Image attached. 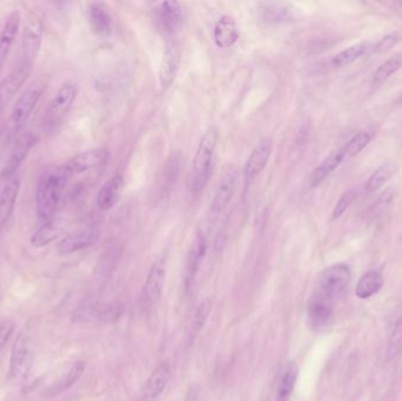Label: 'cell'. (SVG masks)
<instances>
[{
    "mask_svg": "<svg viewBox=\"0 0 402 401\" xmlns=\"http://www.w3.org/2000/svg\"><path fill=\"white\" fill-rule=\"evenodd\" d=\"M297 366L295 364H290L280 378L279 386L276 390V400L274 401H290L292 394H293L294 387L297 383Z\"/></svg>",
    "mask_w": 402,
    "mask_h": 401,
    "instance_id": "obj_32",
    "label": "cell"
},
{
    "mask_svg": "<svg viewBox=\"0 0 402 401\" xmlns=\"http://www.w3.org/2000/svg\"><path fill=\"white\" fill-rule=\"evenodd\" d=\"M107 159L109 151L106 148H91L69 158L62 166V170L67 176L85 173L87 171L102 166Z\"/></svg>",
    "mask_w": 402,
    "mask_h": 401,
    "instance_id": "obj_9",
    "label": "cell"
},
{
    "mask_svg": "<svg viewBox=\"0 0 402 401\" xmlns=\"http://www.w3.org/2000/svg\"><path fill=\"white\" fill-rule=\"evenodd\" d=\"M31 71L32 67L19 64V67L17 66L8 76L0 81V110L15 97V94L22 86V84L29 78Z\"/></svg>",
    "mask_w": 402,
    "mask_h": 401,
    "instance_id": "obj_19",
    "label": "cell"
},
{
    "mask_svg": "<svg viewBox=\"0 0 402 401\" xmlns=\"http://www.w3.org/2000/svg\"><path fill=\"white\" fill-rule=\"evenodd\" d=\"M402 40V31H395L389 33L387 36L382 37L377 44H373L372 53L370 55H381L384 52H388L393 47L396 46Z\"/></svg>",
    "mask_w": 402,
    "mask_h": 401,
    "instance_id": "obj_38",
    "label": "cell"
},
{
    "mask_svg": "<svg viewBox=\"0 0 402 401\" xmlns=\"http://www.w3.org/2000/svg\"><path fill=\"white\" fill-rule=\"evenodd\" d=\"M88 22L99 37H109L112 32V17L104 3H91L87 8Z\"/></svg>",
    "mask_w": 402,
    "mask_h": 401,
    "instance_id": "obj_25",
    "label": "cell"
},
{
    "mask_svg": "<svg viewBox=\"0 0 402 401\" xmlns=\"http://www.w3.org/2000/svg\"><path fill=\"white\" fill-rule=\"evenodd\" d=\"M32 365V345L29 333H19L12 346L10 359V372L12 378L18 381L25 380Z\"/></svg>",
    "mask_w": 402,
    "mask_h": 401,
    "instance_id": "obj_6",
    "label": "cell"
},
{
    "mask_svg": "<svg viewBox=\"0 0 402 401\" xmlns=\"http://www.w3.org/2000/svg\"><path fill=\"white\" fill-rule=\"evenodd\" d=\"M20 15L18 11H12L5 17L0 26V70L4 66L8 53L11 51L15 37L18 34Z\"/></svg>",
    "mask_w": 402,
    "mask_h": 401,
    "instance_id": "obj_16",
    "label": "cell"
},
{
    "mask_svg": "<svg viewBox=\"0 0 402 401\" xmlns=\"http://www.w3.org/2000/svg\"><path fill=\"white\" fill-rule=\"evenodd\" d=\"M354 199V193L353 191L344 192V195H341L340 199L337 200V203L334 206L333 212H332V219L337 221L339 218L344 216V212L349 209L351 203Z\"/></svg>",
    "mask_w": 402,
    "mask_h": 401,
    "instance_id": "obj_39",
    "label": "cell"
},
{
    "mask_svg": "<svg viewBox=\"0 0 402 401\" xmlns=\"http://www.w3.org/2000/svg\"><path fill=\"white\" fill-rule=\"evenodd\" d=\"M210 311H212V303L210 299H205L198 305V308H196L191 318L189 329H187L189 343H193L196 336H199L200 332L203 331L207 320L210 318Z\"/></svg>",
    "mask_w": 402,
    "mask_h": 401,
    "instance_id": "obj_30",
    "label": "cell"
},
{
    "mask_svg": "<svg viewBox=\"0 0 402 401\" xmlns=\"http://www.w3.org/2000/svg\"><path fill=\"white\" fill-rule=\"evenodd\" d=\"M394 173V164L387 162V163L380 165L377 170L374 171L373 173L370 174V177L367 180L366 186H365L367 193H374V192L379 191L393 177Z\"/></svg>",
    "mask_w": 402,
    "mask_h": 401,
    "instance_id": "obj_33",
    "label": "cell"
},
{
    "mask_svg": "<svg viewBox=\"0 0 402 401\" xmlns=\"http://www.w3.org/2000/svg\"><path fill=\"white\" fill-rule=\"evenodd\" d=\"M43 24L38 18H29L22 29L20 65L32 67L43 40Z\"/></svg>",
    "mask_w": 402,
    "mask_h": 401,
    "instance_id": "obj_8",
    "label": "cell"
},
{
    "mask_svg": "<svg viewBox=\"0 0 402 401\" xmlns=\"http://www.w3.org/2000/svg\"><path fill=\"white\" fill-rule=\"evenodd\" d=\"M119 315L118 308L111 305L86 303L76 308L73 313V320L76 322H107Z\"/></svg>",
    "mask_w": 402,
    "mask_h": 401,
    "instance_id": "obj_18",
    "label": "cell"
},
{
    "mask_svg": "<svg viewBox=\"0 0 402 401\" xmlns=\"http://www.w3.org/2000/svg\"><path fill=\"white\" fill-rule=\"evenodd\" d=\"M217 140H219V132L217 127L214 126L207 129L200 139L193 160V186L196 191H203L208 183Z\"/></svg>",
    "mask_w": 402,
    "mask_h": 401,
    "instance_id": "obj_2",
    "label": "cell"
},
{
    "mask_svg": "<svg viewBox=\"0 0 402 401\" xmlns=\"http://www.w3.org/2000/svg\"><path fill=\"white\" fill-rule=\"evenodd\" d=\"M39 138L32 131H27L25 133L20 134V137L15 140L11 153L8 156V162L3 167L0 177L4 180L15 177V173L20 169L26 158L29 157L33 147L38 144Z\"/></svg>",
    "mask_w": 402,
    "mask_h": 401,
    "instance_id": "obj_7",
    "label": "cell"
},
{
    "mask_svg": "<svg viewBox=\"0 0 402 401\" xmlns=\"http://www.w3.org/2000/svg\"><path fill=\"white\" fill-rule=\"evenodd\" d=\"M236 180H238V170L236 167L231 165L221 176L214 192L213 199L210 203V213L213 216L220 214L229 205L236 191Z\"/></svg>",
    "mask_w": 402,
    "mask_h": 401,
    "instance_id": "obj_12",
    "label": "cell"
},
{
    "mask_svg": "<svg viewBox=\"0 0 402 401\" xmlns=\"http://www.w3.org/2000/svg\"><path fill=\"white\" fill-rule=\"evenodd\" d=\"M98 235L93 230H83L66 235L58 242L57 249L60 254H71L87 249L97 242Z\"/></svg>",
    "mask_w": 402,
    "mask_h": 401,
    "instance_id": "obj_24",
    "label": "cell"
},
{
    "mask_svg": "<svg viewBox=\"0 0 402 401\" xmlns=\"http://www.w3.org/2000/svg\"><path fill=\"white\" fill-rule=\"evenodd\" d=\"M48 83L50 79L48 76L38 77L20 94L12 107L10 116V123L13 130H19L27 121L33 110L36 109V104L48 90Z\"/></svg>",
    "mask_w": 402,
    "mask_h": 401,
    "instance_id": "obj_3",
    "label": "cell"
},
{
    "mask_svg": "<svg viewBox=\"0 0 402 401\" xmlns=\"http://www.w3.org/2000/svg\"><path fill=\"white\" fill-rule=\"evenodd\" d=\"M239 29L236 19L231 15H222L214 26V43L219 48H229L239 39Z\"/></svg>",
    "mask_w": 402,
    "mask_h": 401,
    "instance_id": "obj_21",
    "label": "cell"
},
{
    "mask_svg": "<svg viewBox=\"0 0 402 401\" xmlns=\"http://www.w3.org/2000/svg\"><path fill=\"white\" fill-rule=\"evenodd\" d=\"M402 69V52H398L396 55H393L391 58L387 59L386 62L382 63L379 69L374 73L373 79H372V86L380 87L384 85L391 77L394 76L395 73L398 72Z\"/></svg>",
    "mask_w": 402,
    "mask_h": 401,
    "instance_id": "obj_31",
    "label": "cell"
},
{
    "mask_svg": "<svg viewBox=\"0 0 402 401\" xmlns=\"http://www.w3.org/2000/svg\"><path fill=\"white\" fill-rule=\"evenodd\" d=\"M78 94V86L76 83L67 81L62 84L52 97L48 111L45 114V125L48 129H55L72 109L74 100Z\"/></svg>",
    "mask_w": 402,
    "mask_h": 401,
    "instance_id": "obj_5",
    "label": "cell"
},
{
    "mask_svg": "<svg viewBox=\"0 0 402 401\" xmlns=\"http://www.w3.org/2000/svg\"><path fill=\"white\" fill-rule=\"evenodd\" d=\"M172 376V369L167 362H161L151 373L144 388V399L146 401H156L166 390Z\"/></svg>",
    "mask_w": 402,
    "mask_h": 401,
    "instance_id": "obj_20",
    "label": "cell"
},
{
    "mask_svg": "<svg viewBox=\"0 0 402 401\" xmlns=\"http://www.w3.org/2000/svg\"><path fill=\"white\" fill-rule=\"evenodd\" d=\"M372 48H373V43L360 41V43L347 47L344 51L339 52L337 55H334L330 63L334 67H344V66L351 65L359 59L370 55Z\"/></svg>",
    "mask_w": 402,
    "mask_h": 401,
    "instance_id": "obj_28",
    "label": "cell"
},
{
    "mask_svg": "<svg viewBox=\"0 0 402 401\" xmlns=\"http://www.w3.org/2000/svg\"><path fill=\"white\" fill-rule=\"evenodd\" d=\"M19 190H20L19 178L12 177L5 180L4 186L0 191V228L6 224V221L13 213L18 199Z\"/></svg>",
    "mask_w": 402,
    "mask_h": 401,
    "instance_id": "obj_23",
    "label": "cell"
},
{
    "mask_svg": "<svg viewBox=\"0 0 402 401\" xmlns=\"http://www.w3.org/2000/svg\"><path fill=\"white\" fill-rule=\"evenodd\" d=\"M207 252V238L203 233H198L196 238L193 240L189 254H187V261H186L185 270V287L189 289L196 280V275L199 272L201 264H203L205 256Z\"/></svg>",
    "mask_w": 402,
    "mask_h": 401,
    "instance_id": "obj_15",
    "label": "cell"
},
{
    "mask_svg": "<svg viewBox=\"0 0 402 401\" xmlns=\"http://www.w3.org/2000/svg\"><path fill=\"white\" fill-rule=\"evenodd\" d=\"M185 401H205V397H203V392L201 390V387L193 386L191 390H189V393L186 395Z\"/></svg>",
    "mask_w": 402,
    "mask_h": 401,
    "instance_id": "obj_41",
    "label": "cell"
},
{
    "mask_svg": "<svg viewBox=\"0 0 402 401\" xmlns=\"http://www.w3.org/2000/svg\"><path fill=\"white\" fill-rule=\"evenodd\" d=\"M334 303L314 292L308 300L307 317L311 327L316 329H323L330 325L333 318Z\"/></svg>",
    "mask_w": 402,
    "mask_h": 401,
    "instance_id": "obj_13",
    "label": "cell"
},
{
    "mask_svg": "<svg viewBox=\"0 0 402 401\" xmlns=\"http://www.w3.org/2000/svg\"><path fill=\"white\" fill-rule=\"evenodd\" d=\"M64 224L58 219L45 221L31 237V245L34 249H41L50 245L62 235Z\"/></svg>",
    "mask_w": 402,
    "mask_h": 401,
    "instance_id": "obj_27",
    "label": "cell"
},
{
    "mask_svg": "<svg viewBox=\"0 0 402 401\" xmlns=\"http://www.w3.org/2000/svg\"><path fill=\"white\" fill-rule=\"evenodd\" d=\"M351 280V268L347 265H333L320 273L316 292L335 304L347 291Z\"/></svg>",
    "mask_w": 402,
    "mask_h": 401,
    "instance_id": "obj_4",
    "label": "cell"
},
{
    "mask_svg": "<svg viewBox=\"0 0 402 401\" xmlns=\"http://www.w3.org/2000/svg\"><path fill=\"white\" fill-rule=\"evenodd\" d=\"M262 8V19L267 22H285L292 17V10L287 4H264Z\"/></svg>",
    "mask_w": 402,
    "mask_h": 401,
    "instance_id": "obj_35",
    "label": "cell"
},
{
    "mask_svg": "<svg viewBox=\"0 0 402 401\" xmlns=\"http://www.w3.org/2000/svg\"><path fill=\"white\" fill-rule=\"evenodd\" d=\"M273 146L274 144L271 138H264L252 150L243 167V179L246 184L253 183L259 177V174L264 170L268 160L272 156Z\"/></svg>",
    "mask_w": 402,
    "mask_h": 401,
    "instance_id": "obj_10",
    "label": "cell"
},
{
    "mask_svg": "<svg viewBox=\"0 0 402 401\" xmlns=\"http://www.w3.org/2000/svg\"><path fill=\"white\" fill-rule=\"evenodd\" d=\"M121 188H123L121 174H114L112 178H109V180L102 185L97 195V206L99 210H111L119 200Z\"/></svg>",
    "mask_w": 402,
    "mask_h": 401,
    "instance_id": "obj_26",
    "label": "cell"
},
{
    "mask_svg": "<svg viewBox=\"0 0 402 401\" xmlns=\"http://www.w3.org/2000/svg\"><path fill=\"white\" fill-rule=\"evenodd\" d=\"M67 177L62 167L45 171L40 177L36 188V214L41 221H48L53 217L65 190Z\"/></svg>",
    "mask_w": 402,
    "mask_h": 401,
    "instance_id": "obj_1",
    "label": "cell"
},
{
    "mask_svg": "<svg viewBox=\"0 0 402 401\" xmlns=\"http://www.w3.org/2000/svg\"><path fill=\"white\" fill-rule=\"evenodd\" d=\"M402 352V315L395 322L387 347V359L395 360Z\"/></svg>",
    "mask_w": 402,
    "mask_h": 401,
    "instance_id": "obj_37",
    "label": "cell"
},
{
    "mask_svg": "<svg viewBox=\"0 0 402 401\" xmlns=\"http://www.w3.org/2000/svg\"><path fill=\"white\" fill-rule=\"evenodd\" d=\"M347 159L346 152H344V146L334 150L328 156L323 158V162L314 169L313 173H311V188H316L319 186L323 181L326 180L327 178L330 177V174L333 173L334 171L337 170V167L340 166L341 164L344 163V160Z\"/></svg>",
    "mask_w": 402,
    "mask_h": 401,
    "instance_id": "obj_22",
    "label": "cell"
},
{
    "mask_svg": "<svg viewBox=\"0 0 402 401\" xmlns=\"http://www.w3.org/2000/svg\"><path fill=\"white\" fill-rule=\"evenodd\" d=\"M0 134H1V129H0Z\"/></svg>",
    "mask_w": 402,
    "mask_h": 401,
    "instance_id": "obj_42",
    "label": "cell"
},
{
    "mask_svg": "<svg viewBox=\"0 0 402 401\" xmlns=\"http://www.w3.org/2000/svg\"><path fill=\"white\" fill-rule=\"evenodd\" d=\"M166 279V266L163 261H156L149 270L145 285L142 289V304L144 308H153L163 296Z\"/></svg>",
    "mask_w": 402,
    "mask_h": 401,
    "instance_id": "obj_11",
    "label": "cell"
},
{
    "mask_svg": "<svg viewBox=\"0 0 402 401\" xmlns=\"http://www.w3.org/2000/svg\"><path fill=\"white\" fill-rule=\"evenodd\" d=\"M182 52L177 44L168 43L163 52V60L159 69V85L161 91H166L172 86L180 66Z\"/></svg>",
    "mask_w": 402,
    "mask_h": 401,
    "instance_id": "obj_14",
    "label": "cell"
},
{
    "mask_svg": "<svg viewBox=\"0 0 402 401\" xmlns=\"http://www.w3.org/2000/svg\"><path fill=\"white\" fill-rule=\"evenodd\" d=\"M158 18L165 32L170 36L180 32L184 25V11L177 1H163L158 8Z\"/></svg>",
    "mask_w": 402,
    "mask_h": 401,
    "instance_id": "obj_17",
    "label": "cell"
},
{
    "mask_svg": "<svg viewBox=\"0 0 402 401\" xmlns=\"http://www.w3.org/2000/svg\"><path fill=\"white\" fill-rule=\"evenodd\" d=\"M384 285V278L380 272L368 271L360 277L355 287V296L359 299H368L377 294Z\"/></svg>",
    "mask_w": 402,
    "mask_h": 401,
    "instance_id": "obj_29",
    "label": "cell"
},
{
    "mask_svg": "<svg viewBox=\"0 0 402 401\" xmlns=\"http://www.w3.org/2000/svg\"><path fill=\"white\" fill-rule=\"evenodd\" d=\"M86 369V364L83 362H76L73 364L72 367L66 373V376H62L58 383H55L51 390L52 395L62 393L64 390H69V387L74 385L78 380L83 376Z\"/></svg>",
    "mask_w": 402,
    "mask_h": 401,
    "instance_id": "obj_34",
    "label": "cell"
},
{
    "mask_svg": "<svg viewBox=\"0 0 402 401\" xmlns=\"http://www.w3.org/2000/svg\"><path fill=\"white\" fill-rule=\"evenodd\" d=\"M372 140V134L367 131H360L358 133L354 134L349 140L344 145V152L348 158L358 156L367 145L370 144Z\"/></svg>",
    "mask_w": 402,
    "mask_h": 401,
    "instance_id": "obj_36",
    "label": "cell"
},
{
    "mask_svg": "<svg viewBox=\"0 0 402 401\" xmlns=\"http://www.w3.org/2000/svg\"><path fill=\"white\" fill-rule=\"evenodd\" d=\"M13 329H15V324L10 320L0 322V348L5 346V343H8V338L11 336Z\"/></svg>",
    "mask_w": 402,
    "mask_h": 401,
    "instance_id": "obj_40",
    "label": "cell"
}]
</instances>
